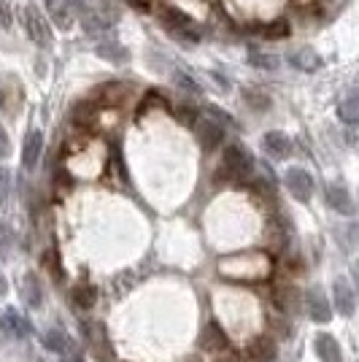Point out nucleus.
<instances>
[{"label":"nucleus","mask_w":359,"mask_h":362,"mask_svg":"<svg viewBox=\"0 0 359 362\" xmlns=\"http://www.w3.org/2000/svg\"><path fill=\"white\" fill-rule=\"evenodd\" d=\"M327 203L332 211L343 214V216H354L357 206H354V197L346 189L343 184H329L327 187Z\"/></svg>","instance_id":"1a4fd4ad"},{"label":"nucleus","mask_w":359,"mask_h":362,"mask_svg":"<svg viewBox=\"0 0 359 362\" xmlns=\"http://www.w3.org/2000/svg\"><path fill=\"white\" fill-rule=\"evenodd\" d=\"M8 151H11V141H8V133L0 127V160L8 157Z\"/></svg>","instance_id":"72a5a7b5"},{"label":"nucleus","mask_w":359,"mask_h":362,"mask_svg":"<svg viewBox=\"0 0 359 362\" xmlns=\"http://www.w3.org/2000/svg\"><path fill=\"white\" fill-rule=\"evenodd\" d=\"M65 3L71 6V11H73V14H84V11L90 8L92 0H65Z\"/></svg>","instance_id":"473e14b6"},{"label":"nucleus","mask_w":359,"mask_h":362,"mask_svg":"<svg viewBox=\"0 0 359 362\" xmlns=\"http://www.w3.org/2000/svg\"><path fill=\"white\" fill-rule=\"evenodd\" d=\"M335 305H338V314H343V317H354V311H357V295L346 279L335 281Z\"/></svg>","instance_id":"9b49d317"},{"label":"nucleus","mask_w":359,"mask_h":362,"mask_svg":"<svg viewBox=\"0 0 359 362\" xmlns=\"http://www.w3.org/2000/svg\"><path fill=\"white\" fill-rule=\"evenodd\" d=\"M219 362H233V360H219Z\"/></svg>","instance_id":"4c0bfd02"},{"label":"nucleus","mask_w":359,"mask_h":362,"mask_svg":"<svg viewBox=\"0 0 359 362\" xmlns=\"http://www.w3.org/2000/svg\"><path fill=\"white\" fill-rule=\"evenodd\" d=\"M6 289H8V284H6V279H3V273H0V298L6 295Z\"/></svg>","instance_id":"e433bc0d"},{"label":"nucleus","mask_w":359,"mask_h":362,"mask_svg":"<svg viewBox=\"0 0 359 362\" xmlns=\"http://www.w3.org/2000/svg\"><path fill=\"white\" fill-rule=\"evenodd\" d=\"M284 184L300 203H308L311 195H314V179H311V173L302 170V168H289L284 176Z\"/></svg>","instance_id":"423d86ee"},{"label":"nucleus","mask_w":359,"mask_h":362,"mask_svg":"<svg viewBox=\"0 0 359 362\" xmlns=\"http://www.w3.org/2000/svg\"><path fill=\"white\" fill-rule=\"evenodd\" d=\"M262 149L268 151L273 160H284V157H289L292 154V141L284 136V133H268V136L262 138Z\"/></svg>","instance_id":"4468645a"},{"label":"nucleus","mask_w":359,"mask_h":362,"mask_svg":"<svg viewBox=\"0 0 359 362\" xmlns=\"http://www.w3.org/2000/svg\"><path fill=\"white\" fill-rule=\"evenodd\" d=\"M14 25V16H11V6L6 0H0V28H11Z\"/></svg>","instance_id":"7c9ffc66"},{"label":"nucleus","mask_w":359,"mask_h":362,"mask_svg":"<svg viewBox=\"0 0 359 362\" xmlns=\"http://www.w3.org/2000/svg\"><path fill=\"white\" fill-rule=\"evenodd\" d=\"M249 60L254 62V65H259V68H276V65H278V60H276L273 54H262V52H252Z\"/></svg>","instance_id":"c756f323"},{"label":"nucleus","mask_w":359,"mask_h":362,"mask_svg":"<svg viewBox=\"0 0 359 362\" xmlns=\"http://www.w3.org/2000/svg\"><path fill=\"white\" fill-rule=\"evenodd\" d=\"M25 303L30 305V308H38L41 303H44V292H41V284H38V279H35V273H28L25 276Z\"/></svg>","instance_id":"4be33fe9"},{"label":"nucleus","mask_w":359,"mask_h":362,"mask_svg":"<svg viewBox=\"0 0 359 362\" xmlns=\"http://www.w3.org/2000/svg\"><path fill=\"white\" fill-rule=\"evenodd\" d=\"M163 25L173 33L176 38L187 41V44H195L197 38H200V30L195 28L192 16H187L184 11H179V8H170V6L163 8Z\"/></svg>","instance_id":"7ed1b4c3"},{"label":"nucleus","mask_w":359,"mask_h":362,"mask_svg":"<svg viewBox=\"0 0 359 362\" xmlns=\"http://www.w3.org/2000/svg\"><path fill=\"white\" fill-rule=\"evenodd\" d=\"M95 52L103 57V60H114V62H122V60H127L130 54H127V49L122 44H117V41H103V44H98L95 46Z\"/></svg>","instance_id":"5701e85b"},{"label":"nucleus","mask_w":359,"mask_h":362,"mask_svg":"<svg viewBox=\"0 0 359 362\" xmlns=\"http://www.w3.org/2000/svg\"><path fill=\"white\" fill-rule=\"evenodd\" d=\"M41 151H44V136H41V130H30L28 138H25V149H22L25 170H35L38 160H41Z\"/></svg>","instance_id":"9d476101"},{"label":"nucleus","mask_w":359,"mask_h":362,"mask_svg":"<svg viewBox=\"0 0 359 362\" xmlns=\"http://www.w3.org/2000/svg\"><path fill=\"white\" fill-rule=\"evenodd\" d=\"M305 308H308L311 319H314V322H319V325H327L329 319H332L327 295H324V289H322V287H311L308 292H305Z\"/></svg>","instance_id":"6e6552de"},{"label":"nucleus","mask_w":359,"mask_h":362,"mask_svg":"<svg viewBox=\"0 0 359 362\" xmlns=\"http://www.w3.org/2000/svg\"><path fill=\"white\" fill-rule=\"evenodd\" d=\"M179 122H184V124H195V108L181 106L179 108Z\"/></svg>","instance_id":"2f4dec72"},{"label":"nucleus","mask_w":359,"mask_h":362,"mask_svg":"<svg viewBox=\"0 0 359 362\" xmlns=\"http://www.w3.org/2000/svg\"><path fill=\"white\" fill-rule=\"evenodd\" d=\"M22 100H25L22 87H19L16 81H6L3 90H0V108H3L6 114H16V111L22 108Z\"/></svg>","instance_id":"dca6fc26"},{"label":"nucleus","mask_w":359,"mask_h":362,"mask_svg":"<svg viewBox=\"0 0 359 362\" xmlns=\"http://www.w3.org/2000/svg\"><path fill=\"white\" fill-rule=\"evenodd\" d=\"M286 33H289V22L286 19H276L273 25L265 28V35H270V38H284Z\"/></svg>","instance_id":"c85d7f7f"},{"label":"nucleus","mask_w":359,"mask_h":362,"mask_svg":"<svg viewBox=\"0 0 359 362\" xmlns=\"http://www.w3.org/2000/svg\"><path fill=\"white\" fill-rule=\"evenodd\" d=\"M189 362H197V360H189Z\"/></svg>","instance_id":"58836bf2"},{"label":"nucleus","mask_w":359,"mask_h":362,"mask_svg":"<svg viewBox=\"0 0 359 362\" xmlns=\"http://www.w3.org/2000/svg\"><path fill=\"white\" fill-rule=\"evenodd\" d=\"M252 168H254V160L252 154L243 149L240 144H230L225 149V163H222V173L230 176L233 181H246L252 176Z\"/></svg>","instance_id":"f03ea898"},{"label":"nucleus","mask_w":359,"mask_h":362,"mask_svg":"<svg viewBox=\"0 0 359 362\" xmlns=\"http://www.w3.org/2000/svg\"><path fill=\"white\" fill-rule=\"evenodd\" d=\"M11 243H14V233H11V227L0 222V257H8Z\"/></svg>","instance_id":"cd10ccee"},{"label":"nucleus","mask_w":359,"mask_h":362,"mask_svg":"<svg viewBox=\"0 0 359 362\" xmlns=\"http://www.w3.org/2000/svg\"><path fill=\"white\" fill-rule=\"evenodd\" d=\"M73 300L81 305V308H92L95 305V300H98V292L92 287H78L73 292Z\"/></svg>","instance_id":"a878e982"},{"label":"nucleus","mask_w":359,"mask_h":362,"mask_svg":"<svg viewBox=\"0 0 359 362\" xmlns=\"http://www.w3.org/2000/svg\"><path fill=\"white\" fill-rule=\"evenodd\" d=\"M3 327L8 332H14L16 338H28V335H30V325L19 317L14 308H8V311L3 314Z\"/></svg>","instance_id":"aec40b11"},{"label":"nucleus","mask_w":359,"mask_h":362,"mask_svg":"<svg viewBox=\"0 0 359 362\" xmlns=\"http://www.w3.org/2000/svg\"><path fill=\"white\" fill-rule=\"evenodd\" d=\"M273 300H276V305H278L281 311H292V308H298V295H295V289H289V287L278 289Z\"/></svg>","instance_id":"393cba45"},{"label":"nucleus","mask_w":359,"mask_h":362,"mask_svg":"<svg viewBox=\"0 0 359 362\" xmlns=\"http://www.w3.org/2000/svg\"><path fill=\"white\" fill-rule=\"evenodd\" d=\"M60 362H84V360H81V354H76V351H68V354H65Z\"/></svg>","instance_id":"c9c22d12"},{"label":"nucleus","mask_w":359,"mask_h":362,"mask_svg":"<svg viewBox=\"0 0 359 362\" xmlns=\"http://www.w3.org/2000/svg\"><path fill=\"white\" fill-rule=\"evenodd\" d=\"M44 346L49 349V351L65 354V351L71 349V341H68L65 330H60V327H49V330L44 332Z\"/></svg>","instance_id":"6ab92c4d"},{"label":"nucleus","mask_w":359,"mask_h":362,"mask_svg":"<svg viewBox=\"0 0 359 362\" xmlns=\"http://www.w3.org/2000/svg\"><path fill=\"white\" fill-rule=\"evenodd\" d=\"M8 195H11V170L0 168V209L8 203Z\"/></svg>","instance_id":"bb28decb"},{"label":"nucleus","mask_w":359,"mask_h":362,"mask_svg":"<svg viewBox=\"0 0 359 362\" xmlns=\"http://www.w3.org/2000/svg\"><path fill=\"white\" fill-rule=\"evenodd\" d=\"M314 349L316 354H319V360L322 362H341L343 360V351H341V344L329 335V332H319L314 341Z\"/></svg>","instance_id":"f8f14e48"},{"label":"nucleus","mask_w":359,"mask_h":362,"mask_svg":"<svg viewBox=\"0 0 359 362\" xmlns=\"http://www.w3.org/2000/svg\"><path fill=\"white\" fill-rule=\"evenodd\" d=\"M95 114H98L95 103H78V106L73 108V122L81 124V127H90L92 122H95Z\"/></svg>","instance_id":"b1692460"},{"label":"nucleus","mask_w":359,"mask_h":362,"mask_svg":"<svg viewBox=\"0 0 359 362\" xmlns=\"http://www.w3.org/2000/svg\"><path fill=\"white\" fill-rule=\"evenodd\" d=\"M38 362H41V360H38Z\"/></svg>","instance_id":"ea45409f"},{"label":"nucleus","mask_w":359,"mask_h":362,"mask_svg":"<svg viewBox=\"0 0 359 362\" xmlns=\"http://www.w3.org/2000/svg\"><path fill=\"white\" fill-rule=\"evenodd\" d=\"M46 11H49V19L60 28V30H71L73 28V11L65 0H46Z\"/></svg>","instance_id":"ddd939ff"},{"label":"nucleus","mask_w":359,"mask_h":362,"mask_svg":"<svg viewBox=\"0 0 359 362\" xmlns=\"http://www.w3.org/2000/svg\"><path fill=\"white\" fill-rule=\"evenodd\" d=\"M84 335H87V344H90L95 360L114 362V349H111V341H108L105 327L100 322H84Z\"/></svg>","instance_id":"20e7f679"},{"label":"nucleus","mask_w":359,"mask_h":362,"mask_svg":"<svg viewBox=\"0 0 359 362\" xmlns=\"http://www.w3.org/2000/svg\"><path fill=\"white\" fill-rule=\"evenodd\" d=\"M119 6L111 3V0H100V3H90V8L81 16V25L90 35H100V33H108L117 22H119Z\"/></svg>","instance_id":"f257e3e1"},{"label":"nucleus","mask_w":359,"mask_h":362,"mask_svg":"<svg viewBox=\"0 0 359 362\" xmlns=\"http://www.w3.org/2000/svg\"><path fill=\"white\" fill-rule=\"evenodd\" d=\"M338 117L346 122V124H354L359 119V98L357 92H348L343 98V103L338 106Z\"/></svg>","instance_id":"412c9836"},{"label":"nucleus","mask_w":359,"mask_h":362,"mask_svg":"<svg viewBox=\"0 0 359 362\" xmlns=\"http://www.w3.org/2000/svg\"><path fill=\"white\" fill-rule=\"evenodd\" d=\"M22 16H25V30H28V35H30L33 44H38V46L52 44V30H49V22H46L44 14H41L35 6H28Z\"/></svg>","instance_id":"39448f33"},{"label":"nucleus","mask_w":359,"mask_h":362,"mask_svg":"<svg viewBox=\"0 0 359 362\" xmlns=\"http://www.w3.org/2000/svg\"><path fill=\"white\" fill-rule=\"evenodd\" d=\"M286 60L292 62L295 68H300V71H308V74L322 68V57L316 54L314 49H308V46H300V49H295V52H289Z\"/></svg>","instance_id":"2eb2a0df"},{"label":"nucleus","mask_w":359,"mask_h":362,"mask_svg":"<svg viewBox=\"0 0 359 362\" xmlns=\"http://www.w3.org/2000/svg\"><path fill=\"white\" fill-rule=\"evenodd\" d=\"M195 133H197V141H200V146L206 151L216 149L219 144H222V138H225V130H222V124L213 119V117H206V119H195Z\"/></svg>","instance_id":"0eeeda50"},{"label":"nucleus","mask_w":359,"mask_h":362,"mask_svg":"<svg viewBox=\"0 0 359 362\" xmlns=\"http://www.w3.org/2000/svg\"><path fill=\"white\" fill-rule=\"evenodd\" d=\"M200 346L208 349V351H225L227 349V335L222 332L219 325H208L203 335H200Z\"/></svg>","instance_id":"a211bd4d"},{"label":"nucleus","mask_w":359,"mask_h":362,"mask_svg":"<svg viewBox=\"0 0 359 362\" xmlns=\"http://www.w3.org/2000/svg\"><path fill=\"white\" fill-rule=\"evenodd\" d=\"M176 81H179V84H181V87H184V90H189V92H200V87H197L195 81L189 78V76L179 74V76H176Z\"/></svg>","instance_id":"f704fd0d"},{"label":"nucleus","mask_w":359,"mask_h":362,"mask_svg":"<svg viewBox=\"0 0 359 362\" xmlns=\"http://www.w3.org/2000/svg\"><path fill=\"white\" fill-rule=\"evenodd\" d=\"M249 354H252L254 362H276V341L268 338V335H259V338L252 341Z\"/></svg>","instance_id":"f3484780"}]
</instances>
